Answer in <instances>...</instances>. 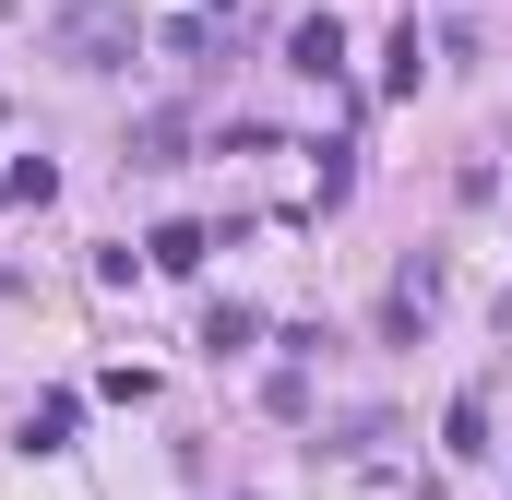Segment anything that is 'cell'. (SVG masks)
I'll return each mask as SVG.
<instances>
[{
  "instance_id": "obj_7",
  "label": "cell",
  "mask_w": 512,
  "mask_h": 500,
  "mask_svg": "<svg viewBox=\"0 0 512 500\" xmlns=\"http://www.w3.org/2000/svg\"><path fill=\"white\" fill-rule=\"evenodd\" d=\"M143 250H155V274H203V250H215V239H203V227H155Z\"/></svg>"
},
{
  "instance_id": "obj_8",
  "label": "cell",
  "mask_w": 512,
  "mask_h": 500,
  "mask_svg": "<svg viewBox=\"0 0 512 500\" xmlns=\"http://www.w3.org/2000/svg\"><path fill=\"white\" fill-rule=\"evenodd\" d=\"M48 191H60L48 155H12V167H0V203H48Z\"/></svg>"
},
{
  "instance_id": "obj_5",
  "label": "cell",
  "mask_w": 512,
  "mask_h": 500,
  "mask_svg": "<svg viewBox=\"0 0 512 500\" xmlns=\"http://www.w3.org/2000/svg\"><path fill=\"white\" fill-rule=\"evenodd\" d=\"M441 453H453V465H477V453H489V393H453V417H441Z\"/></svg>"
},
{
  "instance_id": "obj_10",
  "label": "cell",
  "mask_w": 512,
  "mask_h": 500,
  "mask_svg": "<svg viewBox=\"0 0 512 500\" xmlns=\"http://www.w3.org/2000/svg\"><path fill=\"white\" fill-rule=\"evenodd\" d=\"M131 167H179V120H143V131H131Z\"/></svg>"
},
{
  "instance_id": "obj_1",
  "label": "cell",
  "mask_w": 512,
  "mask_h": 500,
  "mask_svg": "<svg viewBox=\"0 0 512 500\" xmlns=\"http://www.w3.org/2000/svg\"><path fill=\"white\" fill-rule=\"evenodd\" d=\"M429 310H441V250H405V262H393V286H382V334H393V346H417V334H429Z\"/></svg>"
},
{
  "instance_id": "obj_4",
  "label": "cell",
  "mask_w": 512,
  "mask_h": 500,
  "mask_svg": "<svg viewBox=\"0 0 512 500\" xmlns=\"http://www.w3.org/2000/svg\"><path fill=\"white\" fill-rule=\"evenodd\" d=\"M131 60V24L120 12H84V24H72V72H120Z\"/></svg>"
},
{
  "instance_id": "obj_3",
  "label": "cell",
  "mask_w": 512,
  "mask_h": 500,
  "mask_svg": "<svg viewBox=\"0 0 512 500\" xmlns=\"http://www.w3.org/2000/svg\"><path fill=\"white\" fill-rule=\"evenodd\" d=\"M72 429H84V393H36L24 405V453H72Z\"/></svg>"
},
{
  "instance_id": "obj_2",
  "label": "cell",
  "mask_w": 512,
  "mask_h": 500,
  "mask_svg": "<svg viewBox=\"0 0 512 500\" xmlns=\"http://www.w3.org/2000/svg\"><path fill=\"white\" fill-rule=\"evenodd\" d=\"M286 72H298V84H334V72H346V24H334V12H298V24H286Z\"/></svg>"
},
{
  "instance_id": "obj_9",
  "label": "cell",
  "mask_w": 512,
  "mask_h": 500,
  "mask_svg": "<svg viewBox=\"0 0 512 500\" xmlns=\"http://www.w3.org/2000/svg\"><path fill=\"white\" fill-rule=\"evenodd\" d=\"M382 96H417V12L393 24V48H382Z\"/></svg>"
},
{
  "instance_id": "obj_6",
  "label": "cell",
  "mask_w": 512,
  "mask_h": 500,
  "mask_svg": "<svg viewBox=\"0 0 512 500\" xmlns=\"http://www.w3.org/2000/svg\"><path fill=\"white\" fill-rule=\"evenodd\" d=\"M251 334H262V310H239V298H215V310H203V346H215V358H239Z\"/></svg>"
},
{
  "instance_id": "obj_11",
  "label": "cell",
  "mask_w": 512,
  "mask_h": 500,
  "mask_svg": "<svg viewBox=\"0 0 512 500\" xmlns=\"http://www.w3.org/2000/svg\"><path fill=\"white\" fill-rule=\"evenodd\" d=\"M203 12H215V0H203Z\"/></svg>"
}]
</instances>
